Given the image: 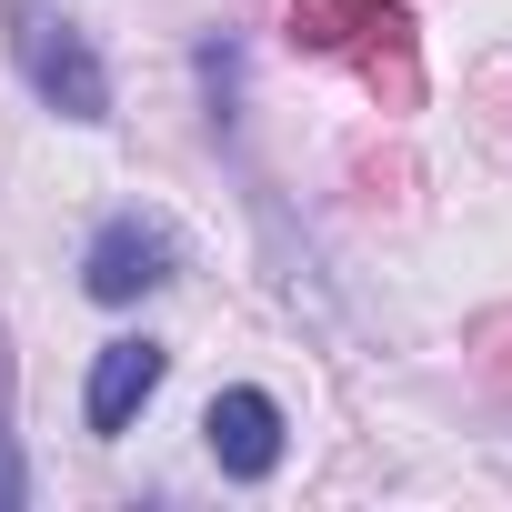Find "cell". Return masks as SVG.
<instances>
[{
	"label": "cell",
	"instance_id": "277c9868",
	"mask_svg": "<svg viewBox=\"0 0 512 512\" xmlns=\"http://www.w3.org/2000/svg\"><path fill=\"white\" fill-rule=\"evenodd\" d=\"M161 372H171V352H161V342H141V332H131V342H111V352L91 362V402H81V412H91V432H121V422L161 392Z\"/></svg>",
	"mask_w": 512,
	"mask_h": 512
},
{
	"label": "cell",
	"instance_id": "3957f363",
	"mask_svg": "<svg viewBox=\"0 0 512 512\" xmlns=\"http://www.w3.org/2000/svg\"><path fill=\"white\" fill-rule=\"evenodd\" d=\"M201 442H211V462H221L231 482H262V472L282 462V402H272V392H211Z\"/></svg>",
	"mask_w": 512,
	"mask_h": 512
},
{
	"label": "cell",
	"instance_id": "6da1fadb",
	"mask_svg": "<svg viewBox=\"0 0 512 512\" xmlns=\"http://www.w3.org/2000/svg\"><path fill=\"white\" fill-rule=\"evenodd\" d=\"M11 51H21V81L61 121H111V71H101V51L51 11V0H11Z\"/></svg>",
	"mask_w": 512,
	"mask_h": 512
},
{
	"label": "cell",
	"instance_id": "5b68a950",
	"mask_svg": "<svg viewBox=\"0 0 512 512\" xmlns=\"http://www.w3.org/2000/svg\"><path fill=\"white\" fill-rule=\"evenodd\" d=\"M11 502H21V462H11V452H0V512H11Z\"/></svg>",
	"mask_w": 512,
	"mask_h": 512
},
{
	"label": "cell",
	"instance_id": "7a4b0ae2",
	"mask_svg": "<svg viewBox=\"0 0 512 512\" xmlns=\"http://www.w3.org/2000/svg\"><path fill=\"white\" fill-rule=\"evenodd\" d=\"M171 262H181V241H171L161 221L121 211V221L81 251V292H91V302H141V292H161V282H171Z\"/></svg>",
	"mask_w": 512,
	"mask_h": 512
}]
</instances>
